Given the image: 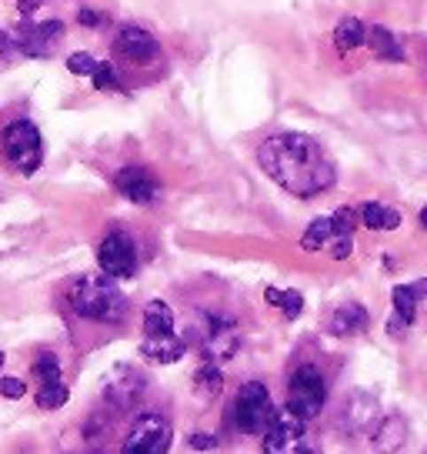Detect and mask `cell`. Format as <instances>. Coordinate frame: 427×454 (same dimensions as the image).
<instances>
[{
  "label": "cell",
  "instance_id": "cell-1",
  "mask_svg": "<svg viewBox=\"0 0 427 454\" xmlns=\"http://www.w3.org/2000/svg\"><path fill=\"white\" fill-rule=\"evenodd\" d=\"M257 164L274 184L284 187L294 198H317L338 181V168L324 144L298 130L271 134L257 147Z\"/></svg>",
  "mask_w": 427,
  "mask_h": 454
},
{
  "label": "cell",
  "instance_id": "cell-2",
  "mask_svg": "<svg viewBox=\"0 0 427 454\" xmlns=\"http://www.w3.org/2000/svg\"><path fill=\"white\" fill-rule=\"evenodd\" d=\"M67 304L74 314L97 325H120L128 317V298L111 274H81L67 287Z\"/></svg>",
  "mask_w": 427,
  "mask_h": 454
},
{
  "label": "cell",
  "instance_id": "cell-3",
  "mask_svg": "<svg viewBox=\"0 0 427 454\" xmlns=\"http://www.w3.org/2000/svg\"><path fill=\"white\" fill-rule=\"evenodd\" d=\"M0 144H4V160H7L17 174H24V177H30V174L43 164L41 130L34 128L30 121H14V124H7Z\"/></svg>",
  "mask_w": 427,
  "mask_h": 454
},
{
  "label": "cell",
  "instance_id": "cell-4",
  "mask_svg": "<svg viewBox=\"0 0 427 454\" xmlns=\"http://www.w3.org/2000/svg\"><path fill=\"white\" fill-rule=\"evenodd\" d=\"M324 404H328V381H324V374L314 364H300L294 371L291 384H287V408L307 421L314 414H321Z\"/></svg>",
  "mask_w": 427,
  "mask_h": 454
},
{
  "label": "cell",
  "instance_id": "cell-5",
  "mask_svg": "<svg viewBox=\"0 0 427 454\" xmlns=\"http://www.w3.org/2000/svg\"><path fill=\"white\" fill-rule=\"evenodd\" d=\"M274 404H271V391L268 384L260 381H247L234 397V421L244 434H264V427L271 421Z\"/></svg>",
  "mask_w": 427,
  "mask_h": 454
},
{
  "label": "cell",
  "instance_id": "cell-6",
  "mask_svg": "<svg viewBox=\"0 0 427 454\" xmlns=\"http://www.w3.org/2000/svg\"><path fill=\"white\" fill-rule=\"evenodd\" d=\"M171 421L164 418V414L157 411H147V414H137V421L130 425L128 431V441H124V451L128 454H164L171 448Z\"/></svg>",
  "mask_w": 427,
  "mask_h": 454
},
{
  "label": "cell",
  "instance_id": "cell-7",
  "mask_svg": "<svg viewBox=\"0 0 427 454\" xmlns=\"http://www.w3.org/2000/svg\"><path fill=\"white\" fill-rule=\"evenodd\" d=\"M147 391V374L134 364H117L104 378V401L117 411H130Z\"/></svg>",
  "mask_w": 427,
  "mask_h": 454
},
{
  "label": "cell",
  "instance_id": "cell-8",
  "mask_svg": "<svg viewBox=\"0 0 427 454\" xmlns=\"http://www.w3.org/2000/svg\"><path fill=\"white\" fill-rule=\"evenodd\" d=\"M264 451L271 454H291L307 451V434H304V418L294 414L291 408L274 411L268 427H264Z\"/></svg>",
  "mask_w": 427,
  "mask_h": 454
},
{
  "label": "cell",
  "instance_id": "cell-9",
  "mask_svg": "<svg viewBox=\"0 0 427 454\" xmlns=\"http://www.w3.org/2000/svg\"><path fill=\"white\" fill-rule=\"evenodd\" d=\"M97 264L111 278H134V270H137V244H134V238L124 234V231H111L97 244Z\"/></svg>",
  "mask_w": 427,
  "mask_h": 454
},
{
  "label": "cell",
  "instance_id": "cell-10",
  "mask_svg": "<svg viewBox=\"0 0 427 454\" xmlns=\"http://www.w3.org/2000/svg\"><path fill=\"white\" fill-rule=\"evenodd\" d=\"M114 54L124 57L128 64H141L144 67V64H154L160 57V43L151 30L137 27V24H124L114 37Z\"/></svg>",
  "mask_w": 427,
  "mask_h": 454
},
{
  "label": "cell",
  "instance_id": "cell-11",
  "mask_svg": "<svg viewBox=\"0 0 427 454\" xmlns=\"http://www.w3.org/2000/svg\"><path fill=\"white\" fill-rule=\"evenodd\" d=\"M114 187H117V194L124 200H130V204H151V200L157 198V191H160L154 174L147 168H137V164L117 170Z\"/></svg>",
  "mask_w": 427,
  "mask_h": 454
},
{
  "label": "cell",
  "instance_id": "cell-12",
  "mask_svg": "<svg viewBox=\"0 0 427 454\" xmlns=\"http://www.w3.org/2000/svg\"><path fill=\"white\" fill-rule=\"evenodd\" d=\"M424 294H427V281L398 284V287H394V317L387 321V331H391L394 338H400V334L414 325V317H417V304H421Z\"/></svg>",
  "mask_w": 427,
  "mask_h": 454
},
{
  "label": "cell",
  "instance_id": "cell-13",
  "mask_svg": "<svg viewBox=\"0 0 427 454\" xmlns=\"http://www.w3.org/2000/svg\"><path fill=\"white\" fill-rule=\"evenodd\" d=\"M241 348V331L234 321H221L214 317L211 327L204 331V355L207 361H230Z\"/></svg>",
  "mask_w": 427,
  "mask_h": 454
},
{
  "label": "cell",
  "instance_id": "cell-14",
  "mask_svg": "<svg viewBox=\"0 0 427 454\" xmlns=\"http://www.w3.org/2000/svg\"><path fill=\"white\" fill-rule=\"evenodd\" d=\"M64 37V24L60 20H47V24H27L24 34H20V51L27 57H50L54 47Z\"/></svg>",
  "mask_w": 427,
  "mask_h": 454
},
{
  "label": "cell",
  "instance_id": "cell-15",
  "mask_svg": "<svg viewBox=\"0 0 427 454\" xmlns=\"http://www.w3.org/2000/svg\"><path fill=\"white\" fill-rule=\"evenodd\" d=\"M141 357H147V361H154V364H174V361H181L187 351V344L174 331H167V334H144L141 340Z\"/></svg>",
  "mask_w": 427,
  "mask_h": 454
},
{
  "label": "cell",
  "instance_id": "cell-16",
  "mask_svg": "<svg viewBox=\"0 0 427 454\" xmlns=\"http://www.w3.org/2000/svg\"><path fill=\"white\" fill-rule=\"evenodd\" d=\"M361 331H368V311L361 304H341L338 311L330 314V334L351 338V334H361Z\"/></svg>",
  "mask_w": 427,
  "mask_h": 454
},
{
  "label": "cell",
  "instance_id": "cell-17",
  "mask_svg": "<svg viewBox=\"0 0 427 454\" xmlns=\"http://www.w3.org/2000/svg\"><path fill=\"white\" fill-rule=\"evenodd\" d=\"M361 221H364V227H370V231H394V227H400V214L394 211V207H387V204L368 200V204L361 207Z\"/></svg>",
  "mask_w": 427,
  "mask_h": 454
},
{
  "label": "cell",
  "instance_id": "cell-18",
  "mask_svg": "<svg viewBox=\"0 0 427 454\" xmlns=\"http://www.w3.org/2000/svg\"><path fill=\"white\" fill-rule=\"evenodd\" d=\"M174 331V311L164 301H151L144 308V334H167Z\"/></svg>",
  "mask_w": 427,
  "mask_h": 454
},
{
  "label": "cell",
  "instance_id": "cell-19",
  "mask_svg": "<svg viewBox=\"0 0 427 454\" xmlns=\"http://www.w3.org/2000/svg\"><path fill=\"white\" fill-rule=\"evenodd\" d=\"M368 43L374 47V54L381 57V60H394V64L404 60V51H400L398 37L387 27H368Z\"/></svg>",
  "mask_w": 427,
  "mask_h": 454
},
{
  "label": "cell",
  "instance_id": "cell-20",
  "mask_svg": "<svg viewBox=\"0 0 427 454\" xmlns=\"http://www.w3.org/2000/svg\"><path fill=\"white\" fill-rule=\"evenodd\" d=\"M334 43H338V51H357L361 43H368V27L357 20V17H347V20H341L338 24V30H334Z\"/></svg>",
  "mask_w": 427,
  "mask_h": 454
},
{
  "label": "cell",
  "instance_id": "cell-21",
  "mask_svg": "<svg viewBox=\"0 0 427 454\" xmlns=\"http://www.w3.org/2000/svg\"><path fill=\"white\" fill-rule=\"evenodd\" d=\"M330 238H334V217H317V221H311V227L304 231L300 247H304V251H328Z\"/></svg>",
  "mask_w": 427,
  "mask_h": 454
},
{
  "label": "cell",
  "instance_id": "cell-22",
  "mask_svg": "<svg viewBox=\"0 0 427 454\" xmlns=\"http://www.w3.org/2000/svg\"><path fill=\"white\" fill-rule=\"evenodd\" d=\"M194 391H198L200 397H207V401L224 391V374H221V368H214V361H207L204 368H198V374H194Z\"/></svg>",
  "mask_w": 427,
  "mask_h": 454
},
{
  "label": "cell",
  "instance_id": "cell-23",
  "mask_svg": "<svg viewBox=\"0 0 427 454\" xmlns=\"http://www.w3.org/2000/svg\"><path fill=\"white\" fill-rule=\"evenodd\" d=\"M264 298L271 301L274 308H281L284 311V317H300V311H304V298H300L298 291H277V287H268L264 291Z\"/></svg>",
  "mask_w": 427,
  "mask_h": 454
},
{
  "label": "cell",
  "instance_id": "cell-24",
  "mask_svg": "<svg viewBox=\"0 0 427 454\" xmlns=\"http://www.w3.org/2000/svg\"><path fill=\"white\" fill-rule=\"evenodd\" d=\"M37 404H41L43 411L64 408V404H67V387H64V381H58V384H41V391H37Z\"/></svg>",
  "mask_w": 427,
  "mask_h": 454
},
{
  "label": "cell",
  "instance_id": "cell-25",
  "mask_svg": "<svg viewBox=\"0 0 427 454\" xmlns=\"http://www.w3.org/2000/svg\"><path fill=\"white\" fill-rule=\"evenodd\" d=\"M90 81H94V87L97 90H120V77H117L114 64H107V60H97V67H94V74H90Z\"/></svg>",
  "mask_w": 427,
  "mask_h": 454
},
{
  "label": "cell",
  "instance_id": "cell-26",
  "mask_svg": "<svg viewBox=\"0 0 427 454\" xmlns=\"http://www.w3.org/2000/svg\"><path fill=\"white\" fill-rule=\"evenodd\" d=\"M34 374H37V381L41 384H58L60 381V364L54 355H37V361H34Z\"/></svg>",
  "mask_w": 427,
  "mask_h": 454
},
{
  "label": "cell",
  "instance_id": "cell-27",
  "mask_svg": "<svg viewBox=\"0 0 427 454\" xmlns=\"http://www.w3.org/2000/svg\"><path fill=\"white\" fill-rule=\"evenodd\" d=\"M404 431H408V425H404L400 418H391V421L377 431V441H374V444H377V448H398L400 441H404Z\"/></svg>",
  "mask_w": 427,
  "mask_h": 454
},
{
  "label": "cell",
  "instance_id": "cell-28",
  "mask_svg": "<svg viewBox=\"0 0 427 454\" xmlns=\"http://www.w3.org/2000/svg\"><path fill=\"white\" fill-rule=\"evenodd\" d=\"M94 67H97V60H94L90 54H71L67 57V71L77 74V77H90Z\"/></svg>",
  "mask_w": 427,
  "mask_h": 454
},
{
  "label": "cell",
  "instance_id": "cell-29",
  "mask_svg": "<svg viewBox=\"0 0 427 454\" xmlns=\"http://www.w3.org/2000/svg\"><path fill=\"white\" fill-rule=\"evenodd\" d=\"M0 395L11 397V401H17V397L27 395V384L20 381V378H0Z\"/></svg>",
  "mask_w": 427,
  "mask_h": 454
},
{
  "label": "cell",
  "instance_id": "cell-30",
  "mask_svg": "<svg viewBox=\"0 0 427 454\" xmlns=\"http://www.w3.org/2000/svg\"><path fill=\"white\" fill-rule=\"evenodd\" d=\"M77 20H81V24H87V27H100V24H104V20H107V17H104V14H97V11H94V7H84V11H81V14H77Z\"/></svg>",
  "mask_w": 427,
  "mask_h": 454
},
{
  "label": "cell",
  "instance_id": "cell-31",
  "mask_svg": "<svg viewBox=\"0 0 427 454\" xmlns=\"http://www.w3.org/2000/svg\"><path fill=\"white\" fill-rule=\"evenodd\" d=\"M190 444H194V448H217V441H214L211 434H194Z\"/></svg>",
  "mask_w": 427,
  "mask_h": 454
},
{
  "label": "cell",
  "instance_id": "cell-32",
  "mask_svg": "<svg viewBox=\"0 0 427 454\" xmlns=\"http://www.w3.org/2000/svg\"><path fill=\"white\" fill-rule=\"evenodd\" d=\"M421 224L427 227V207H424V211H421Z\"/></svg>",
  "mask_w": 427,
  "mask_h": 454
},
{
  "label": "cell",
  "instance_id": "cell-33",
  "mask_svg": "<svg viewBox=\"0 0 427 454\" xmlns=\"http://www.w3.org/2000/svg\"><path fill=\"white\" fill-rule=\"evenodd\" d=\"M0 368H4V351H0Z\"/></svg>",
  "mask_w": 427,
  "mask_h": 454
}]
</instances>
